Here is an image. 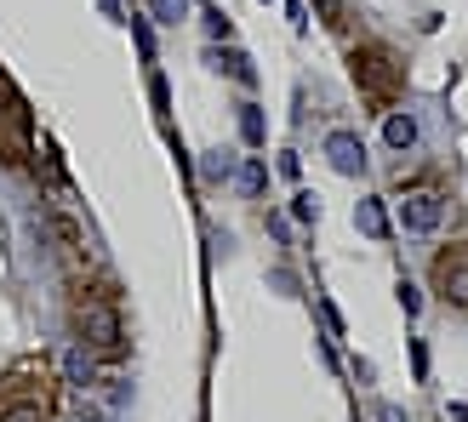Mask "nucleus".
<instances>
[{
	"label": "nucleus",
	"mask_w": 468,
	"mask_h": 422,
	"mask_svg": "<svg viewBox=\"0 0 468 422\" xmlns=\"http://www.w3.org/2000/svg\"><path fill=\"white\" fill-rule=\"evenodd\" d=\"M378 422H406V411L400 406H378Z\"/></svg>",
	"instance_id": "nucleus-24"
},
{
	"label": "nucleus",
	"mask_w": 468,
	"mask_h": 422,
	"mask_svg": "<svg viewBox=\"0 0 468 422\" xmlns=\"http://www.w3.org/2000/svg\"><path fill=\"white\" fill-rule=\"evenodd\" d=\"M63 365H69V383H80V388L91 383V360H86V348H75V354H69Z\"/></svg>",
	"instance_id": "nucleus-17"
},
{
	"label": "nucleus",
	"mask_w": 468,
	"mask_h": 422,
	"mask_svg": "<svg viewBox=\"0 0 468 422\" xmlns=\"http://www.w3.org/2000/svg\"><path fill=\"white\" fill-rule=\"evenodd\" d=\"M132 35H137V46H144V58H154V40H149V23L144 17H132Z\"/></svg>",
	"instance_id": "nucleus-23"
},
{
	"label": "nucleus",
	"mask_w": 468,
	"mask_h": 422,
	"mask_svg": "<svg viewBox=\"0 0 468 422\" xmlns=\"http://www.w3.org/2000/svg\"><path fill=\"white\" fill-rule=\"evenodd\" d=\"M149 17L154 23H177V17H189V0H149Z\"/></svg>",
	"instance_id": "nucleus-13"
},
{
	"label": "nucleus",
	"mask_w": 468,
	"mask_h": 422,
	"mask_svg": "<svg viewBox=\"0 0 468 422\" xmlns=\"http://www.w3.org/2000/svg\"><path fill=\"white\" fill-rule=\"evenodd\" d=\"M52 365H46L40 354H23L6 377H0V411L6 406H52Z\"/></svg>",
	"instance_id": "nucleus-3"
},
{
	"label": "nucleus",
	"mask_w": 468,
	"mask_h": 422,
	"mask_svg": "<svg viewBox=\"0 0 468 422\" xmlns=\"http://www.w3.org/2000/svg\"><path fill=\"white\" fill-rule=\"evenodd\" d=\"M314 17H320L332 35H343V29H348V0H314Z\"/></svg>",
	"instance_id": "nucleus-12"
},
{
	"label": "nucleus",
	"mask_w": 468,
	"mask_h": 422,
	"mask_svg": "<svg viewBox=\"0 0 468 422\" xmlns=\"http://www.w3.org/2000/svg\"><path fill=\"white\" fill-rule=\"evenodd\" d=\"M149 98H154V109H160V114H166V109H172V91H166V80H160V75L149 80Z\"/></svg>",
	"instance_id": "nucleus-20"
},
{
	"label": "nucleus",
	"mask_w": 468,
	"mask_h": 422,
	"mask_svg": "<svg viewBox=\"0 0 468 422\" xmlns=\"http://www.w3.org/2000/svg\"><path fill=\"white\" fill-rule=\"evenodd\" d=\"M206 29H212V35H218V40H229V35H234V23H229V17H223V12H206Z\"/></svg>",
	"instance_id": "nucleus-21"
},
{
	"label": "nucleus",
	"mask_w": 468,
	"mask_h": 422,
	"mask_svg": "<svg viewBox=\"0 0 468 422\" xmlns=\"http://www.w3.org/2000/svg\"><path fill=\"white\" fill-rule=\"evenodd\" d=\"M383 143L406 154L417 143V121H411V114H388V121H383Z\"/></svg>",
	"instance_id": "nucleus-9"
},
{
	"label": "nucleus",
	"mask_w": 468,
	"mask_h": 422,
	"mask_svg": "<svg viewBox=\"0 0 468 422\" xmlns=\"http://www.w3.org/2000/svg\"><path fill=\"white\" fill-rule=\"evenodd\" d=\"M440 217H446V195H440V189H411L400 200V228H411V234L440 228Z\"/></svg>",
	"instance_id": "nucleus-7"
},
{
	"label": "nucleus",
	"mask_w": 468,
	"mask_h": 422,
	"mask_svg": "<svg viewBox=\"0 0 468 422\" xmlns=\"http://www.w3.org/2000/svg\"><path fill=\"white\" fill-rule=\"evenodd\" d=\"M240 189H246V195H263V189H269V172H263V160H246V172H240Z\"/></svg>",
	"instance_id": "nucleus-15"
},
{
	"label": "nucleus",
	"mask_w": 468,
	"mask_h": 422,
	"mask_svg": "<svg viewBox=\"0 0 468 422\" xmlns=\"http://www.w3.org/2000/svg\"><path fill=\"white\" fill-rule=\"evenodd\" d=\"M400 309H406V314H417V309H423V291H417L411 280H400Z\"/></svg>",
	"instance_id": "nucleus-19"
},
{
	"label": "nucleus",
	"mask_w": 468,
	"mask_h": 422,
	"mask_svg": "<svg viewBox=\"0 0 468 422\" xmlns=\"http://www.w3.org/2000/svg\"><path fill=\"white\" fill-rule=\"evenodd\" d=\"M292 217H297V223H314V217H320L314 195H297V200H292Z\"/></svg>",
	"instance_id": "nucleus-18"
},
{
	"label": "nucleus",
	"mask_w": 468,
	"mask_h": 422,
	"mask_svg": "<svg viewBox=\"0 0 468 422\" xmlns=\"http://www.w3.org/2000/svg\"><path fill=\"white\" fill-rule=\"evenodd\" d=\"M0 422H52V406H6Z\"/></svg>",
	"instance_id": "nucleus-14"
},
{
	"label": "nucleus",
	"mask_w": 468,
	"mask_h": 422,
	"mask_svg": "<svg viewBox=\"0 0 468 422\" xmlns=\"http://www.w3.org/2000/svg\"><path fill=\"white\" fill-rule=\"evenodd\" d=\"M75 337L86 354H98V360H126V325H121V309H114V297L103 291H75Z\"/></svg>",
	"instance_id": "nucleus-1"
},
{
	"label": "nucleus",
	"mask_w": 468,
	"mask_h": 422,
	"mask_svg": "<svg viewBox=\"0 0 468 422\" xmlns=\"http://www.w3.org/2000/svg\"><path fill=\"white\" fill-rule=\"evenodd\" d=\"M434 291L446 297L452 309H468V240H457L434 257Z\"/></svg>",
	"instance_id": "nucleus-6"
},
{
	"label": "nucleus",
	"mask_w": 468,
	"mask_h": 422,
	"mask_svg": "<svg viewBox=\"0 0 468 422\" xmlns=\"http://www.w3.org/2000/svg\"><path fill=\"white\" fill-rule=\"evenodd\" d=\"M212 63L223 69L229 80H240V86H251V80H257V69H251V58H246V52H234V46H229V52H212Z\"/></svg>",
	"instance_id": "nucleus-10"
},
{
	"label": "nucleus",
	"mask_w": 468,
	"mask_h": 422,
	"mask_svg": "<svg viewBox=\"0 0 468 422\" xmlns=\"http://www.w3.org/2000/svg\"><path fill=\"white\" fill-rule=\"evenodd\" d=\"M0 160H6V166L29 160V109H23V98L6 80H0Z\"/></svg>",
	"instance_id": "nucleus-4"
},
{
	"label": "nucleus",
	"mask_w": 468,
	"mask_h": 422,
	"mask_svg": "<svg viewBox=\"0 0 468 422\" xmlns=\"http://www.w3.org/2000/svg\"><path fill=\"white\" fill-rule=\"evenodd\" d=\"M348 75H355L360 98L371 109H394V98L406 91V63L394 58V46H383V40L355 46V52H348Z\"/></svg>",
	"instance_id": "nucleus-2"
},
{
	"label": "nucleus",
	"mask_w": 468,
	"mask_h": 422,
	"mask_svg": "<svg viewBox=\"0 0 468 422\" xmlns=\"http://www.w3.org/2000/svg\"><path fill=\"white\" fill-rule=\"evenodd\" d=\"M355 223H360V228L371 234V240H383V234H388V211H383V200H360Z\"/></svg>",
	"instance_id": "nucleus-11"
},
{
	"label": "nucleus",
	"mask_w": 468,
	"mask_h": 422,
	"mask_svg": "<svg viewBox=\"0 0 468 422\" xmlns=\"http://www.w3.org/2000/svg\"><path fill=\"white\" fill-rule=\"evenodd\" d=\"M325 160H332V172H343V177L366 172V149H360L355 132H332V137H325Z\"/></svg>",
	"instance_id": "nucleus-8"
},
{
	"label": "nucleus",
	"mask_w": 468,
	"mask_h": 422,
	"mask_svg": "<svg viewBox=\"0 0 468 422\" xmlns=\"http://www.w3.org/2000/svg\"><path fill=\"white\" fill-rule=\"evenodd\" d=\"M46 234H52V246H58V257L75 274H86L91 269V240H86V223L75 217V211H63V206H52L46 211Z\"/></svg>",
	"instance_id": "nucleus-5"
},
{
	"label": "nucleus",
	"mask_w": 468,
	"mask_h": 422,
	"mask_svg": "<svg viewBox=\"0 0 468 422\" xmlns=\"http://www.w3.org/2000/svg\"><path fill=\"white\" fill-rule=\"evenodd\" d=\"M411 365H417V383H429V348L411 343Z\"/></svg>",
	"instance_id": "nucleus-22"
},
{
	"label": "nucleus",
	"mask_w": 468,
	"mask_h": 422,
	"mask_svg": "<svg viewBox=\"0 0 468 422\" xmlns=\"http://www.w3.org/2000/svg\"><path fill=\"white\" fill-rule=\"evenodd\" d=\"M240 137H246V143H251V149H257V143H263V114H257L251 103L240 109Z\"/></svg>",
	"instance_id": "nucleus-16"
}]
</instances>
